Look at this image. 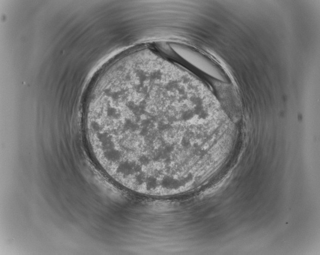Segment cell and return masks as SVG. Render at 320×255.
Segmentation results:
<instances>
[{
  "label": "cell",
  "mask_w": 320,
  "mask_h": 255,
  "mask_svg": "<svg viewBox=\"0 0 320 255\" xmlns=\"http://www.w3.org/2000/svg\"><path fill=\"white\" fill-rule=\"evenodd\" d=\"M186 94L162 80L119 74L93 88L86 115L92 151L103 171L142 194L185 183L200 161Z\"/></svg>",
  "instance_id": "1"
}]
</instances>
